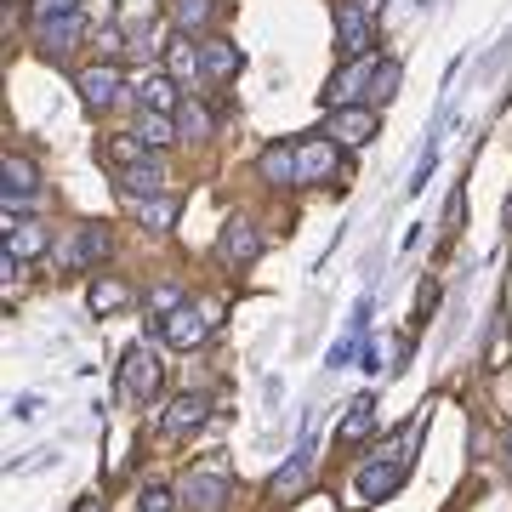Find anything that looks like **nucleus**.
Returning <instances> with one entry per match:
<instances>
[{
    "instance_id": "10",
    "label": "nucleus",
    "mask_w": 512,
    "mask_h": 512,
    "mask_svg": "<svg viewBox=\"0 0 512 512\" xmlns=\"http://www.w3.org/2000/svg\"><path fill=\"white\" fill-rule=\"evenodd\" d=\"M376 131H382V120L370 109H359V103H353V109H330V137L342 148H365Z\"/></svg>"
},
{
    "instance_id": "3",
    "label": "nucleus",
    "mask_w": 512,
    "mask_h": 512,
    "mask_svg": "<svg viewBox=\"0 0 512 512\" xmlns=\"http://www.w3.org/2000/svg\"><path fill=\"white\" fill-rule=\"evenodd\" d=\"M376 69H382V57L365 52V57H348L342 69L330 74V86H325V103L330 109H353L359 97H370V80H376Z\"/></svg>"
},
{
    "instance_id": "27",
    "label": "nucleus",
    "mask_w": 512,
    "mask_h": 512,
    "mask_svg": "<svg viewBox=\"0 0 512 512\" xmlns=\"http://www.w3.org/2000/svg\"><path fill=\"white\" fill-rule=\"evenodd\" d=\"M399 80H404V69L393 63V57H382V69H376V80H370V97H376V103H387V97L399 92Z\"/></svg>"
},
{
    "instance_id": "25",
    "label": "nucleus",
    "mask_w": 512,
    "mask_h": 512,
    "mask_svg": "<svg viewBox=\"0 0 512 512\" xmlns=\"http://www.w3.org/2000/svg\"><path fill=\"white\" fill-rule=\"evenodd\" d=\"M171 18H177L183 35H200L205 23L217 18V0H171Z\"/></svg>"
},
{
    "instance_id": "7",
    "label": "nucleus",
    "mask_w": 512,
    "mask_h": 512,
    "mask_svg": "<svg viewBox=\"0 0 512 512\" xmlns=\"http://www.w3.org/2000/svg\"><path fill=\"white\" fill-rule=\"evenodd\" d=\"M217 256L228 262V268H251L256 256H262V234H256V222L234 217L228 228L217 234Z\"/></svg>"
},
{
    "instance_id": "11",
    "label": "nucleus",
    "mask_w": 512,
    "mask_h": 512,
    "mask_svg": "<svg viewBox=\"0 0 512 512\" xmlns=\"http://www.w3.org/2000/svg\"><path fill=\"white\" fill-rule=\"evenodd\" d=\"M109 256H114V234L103 228V222H92V228L74 234V245L63 251V262H69V268H97V262H109Z\"/></svg>"
},
{
    "instance_id": "35",
    "label": "nucleus",
    "mask_w": 512,
    "mask_h": 512,
    "mask_svg": "<svg viewBox=\"0 0 512 512\" xmlns=\"http://www.w3.org/2000/svg\"><path fill=\"white\" fill-rule=\"evenodd\" d=\"M501 217H507V228H512V200H507V211H501Z\"/></svg>"
},
{
    "instance_id": "18",
    "label": "nucleus",
    "mask_w": 512,
    "mask_h": 512,
    "mask_svg": "<svg viewBox=\"0 0 512 512\" xmlns=\"http://www.w3.org/2000/svg\"><path fill=\"white\" fill-rule=\"evenodd\" d=\"M160 57H165V74H171V80H194V74H205L200 69V46H194V35H183V29L160 46Z\"/></svg>"
},
{
    "instance_id": "5",
    "label": "nucleus",
    "mask_w": 512,
    "mask_h": 512,
    "mask_svg": "<svg viewBox=\"0 0 512 512\" xmlns=\"http://www.w3.org/2000/svg\"><path fill=\"white\" fill-rule=\"evenodd\" d=\"M370 0H336V46L342 57H365L370 52Z\"/></svg>"
},
{
    "instance_id": "1",
    "label": "nucleus",
    "mask_w": 512,
    "mask_h": 512,
    "mask_svg": "<svg viewBox=\"0 0 512 512\" xmlns=\"http://www.w3.org/2000/svg\"><path fill=\"white\" fill-rule=\"evenodd\" d=\"M348 165H342V143L336 137H302L296 143V188H313V183H325V177H342Z\"/></svg>"
},
{
    "instance_id": "23",
    "label": "nucleus",
    "mask_w": 512,
    "mask_h": 512,
    "mask_svg": "<svg viewBox=\"0 0 512 512\" xmlns=\"http://www.w3.org/2000/svg\"><path fill=\"white\" fill-rule=\"evenodd\" d=\"M80 29H86V23H80V12H74V18H40L35 23V35H40V46H46V52H74V40H80Z\"/></svg>"
},
{
    "instance_id": "22",
    "label": "nucleus",
    "mask_w": 512,
    "mask_h": 512,
    "mask_svg": "<svg viewBox=\"0 0 512 512\" xmlns=\"http://www.w3.org/2000/svg\"><path fill=\"white\" fill-rule=\"evenodd\" d=\"M0 188L6 194H40V165L29 154H6L0 160Z\"/></svg>"
},
{
    "instance_id": "34",
    "label": "nucleus",
    "mask_w": 512,
    "mask_h": 512,
    "mask_svg": "<svg viewBox=\"0 0 512 512\" xmlns=\"http://www.w3.org/2000/svg\"><path fill=\"white\" fill-rule=\"evenodd\" d=\"M74 512H103V501H97V495H92V501H80V507H74Z\"/></svg>"
},
{
    "instance_id": "21",
    "label": "nucleus",
    "mask_w": 512,
    "mask_h": 512,
    "mask_svg": "<svg viewBox=\"0 0 512 512\" xmlns=\"http://www.w3.org/2000/svg\"><path fill=\"white\" fill-rule=\"evenodd\" d=\"M137 137H143L148 154H160V148H171L183 131H177V114H160V109H143L137 114Z\"/></svg>"
},
{
    "instance_id": "6",
    "label": "nucleus",
    "mask_w": 512,
    "mask_h": 512,
    "mask_svg": "<svg viewBox=\"0 0 512 512\" xmlns=\"http://www.w3.org/2000/svg\"><path fill=\"white\" fill-rule=\"evenodd\" d=\"M404 478H410V461H387V456H370V467H359V495L365 501H387V495L404 490Z\"/></svg>"
},
{
    "instance_id": "29",
    "label": "nucleus",
    "mask_w": 512,
    "mask_h": 512,
    "mask_svg": "<svg viewBox=\"0 0 512 512\" xmlns=\"http://www.w3.org/2000/svg\"><path fill=\"white\" fill-rule=\"evenodd\" d=\"M183 302H188L183 285H154V291H148V313H154V319H165V313L183 308Z\"/></svg>"
},
{
    "instance_id": "15",
    "label": "nucleus",
    "mask_w": 512,
    "mask_h": 512,
    "mask_svg": "<svg viewBox=\"0 0 512 512\" xmlns=\"http://www.w3.org/2000/svg\"><path fill=\"white\" fill-rule=\"evenodd\" d=\"M160 188H165V165L154 160V154H143L137 165L120 171V194H126V200H154Z\"/></svg>"
},
{
    "instance_id": "24",
    "label": "nucleus",
    "mask_w": 512,
    "mask_h": 512,
    "mask_svg": "<svg viewBox=\"0 0 512 512\" xmlns=\"http://www.w3.org/2000/svg\"><path fill=\"white\" fill-rule=\"evenodd\" d=\"M308 478H313V450L302 444V450L291 456V467H285V473H274V495H279V501H291V495L308 490Z\"/></svg>"
},
{
    "instance_id": "2",
    "label": "nucleus",
    "mask_w": 512,
    "mask_h": 512,
    "mask_svg": "<svg viewBox=\"0 0 512 512\" xmlns=\"http://www.w3.org/2000/svg\"><path fill=\"white\" fill-rule=\"evenodd\" d=\"M160 382H165V365H160V353L154 348H126V359H120V393H126L131 404H148L154 393H160Z\"/></svg>"
},
{
    "instance_id": "12",
    "label": "nucleus",
    "mask_w": 512,
    "mask_h": 512,
    "mask_svg": "<svg viewBox=\"0 0 512 512\" xmlns=\"http://www.w3.org/2000/svg\"><path fill=\"white\" fill-rule=\"evenodd\" d=\"M183 501L200 512H217L222 501H228V478H222V467H200V473L183 478Z\"/></svg>"
},
{
    "instance_id": "8",
    "label": "nucleus",
    "mask_w": 512,
    "mask_h": 512,
    "mask_svg": "<svg viewBox=\"0 0 512 512\" xmlns=\"http://www.w3.org/2000/svg\"><path fill=\"white\" fill-rule=\"evenodd\" d=\"M46 251H52V228L40 217L6 222V256H12V262H40Z\"/></svg>"
},
{
    "instance_id": "28",
    "label": "nucleus",
    "mask_w": 512,
    "mask_h": 512,
    "mask_svg": "<svg viewBox=\"0 0 512 512\" xmlns=\"http://www.w3.org/2000/svg\"><path fill=\"white\" fill-rule=\"evenodd\" d=\"M177 131H183V137H211V114H205L200 103H183V109H177Z\"/></svg>"
},
{
    "instance_id": "31",
    "label": "nucleus",
    "mask_w": 512,
    "mask_h": 512,
    "mask_svg": "<svg viewBox=\"0 0 512 512\" xmlns=\"http://www.w3.org/2000/svg\"><path fill=\"white\" fill-rule=\"evenodd\" d=\"M137 512H177V495L165 490V484H148V490L137 495Z\"/></svg>"
},
{
    "instance_id": "14",
    "label": "nucleus",
    "mask_w": 512,
    "mask_h": 512,
    "mask_svg": "<svg viewBox=\"0 0 512 512\" xmlns=\"http://www.w3.org/2000/svg\"><path fill=\"white\" fill-rule=\"evenodd\" d=\"M120 86H126V74L114 69V63H97V69L80 74V97H86V109H114Z\"/></svg>"
},
{
    "instance_id": "19",
    "label": "nucleus",
    "mask_w": 512,
    "mask_h": 512,
    "mask_svg": "<svg viewBox=\"0 0 512 512\" xmlns=\"http://www.w3.org/2000/svg\"><path fill=\"white\" fill-rule=\"evenodd\" d=\"M177 86H183V80H171L165 69H154V74H143V80H137V97H143V109L177 114V109H183V97H177Z\"/></svg>"
},
{
    "instance_id": "30",
    "label": "nucleus",
    "mask_w": 512,
    "mask_h": 512,
    "mask_svg": "<svg viewBox=\"0 0 512 512\" xmlns=\"http://www.w3.org/2000/svg\"><path fill=\"white\" fill-rule=\"evenodd\" d=\"M137 211H143L148 228H165V222L177 217V200H160V194H154V200H137Z\"/></svg>"
},
{
    "instance_id": "17",
    "label": "nucleus",
    "mask_w": 512,
    "mask_h": 512,
    "mask_svg": "<svg viewBox=\"0 0 512 512\" xmlns=\"http://www.w3.org/2000/svg\"><path fill=\"white\" fill-rule=\"evenodd\" d=\"M86 308H92L97 319H109V313L131 308V285H126V279H114V274H97L92 285H86Z\"/></svg>"
},
{
    "instance_id": "9",
    "label": "nucleus",
    "mask_w": 512,
    "mask_h": 512,
    "mask_svg": "<svg viewBox=\"0 0 512 512\" xmlns=\"http://www.w3.org/2000/svg\"><path fill=\"white\" fill-rule=\"evenodd\" d=\"M205 416H211V393H177L171 410H165V439H188V433H200Z\"/></svg>"
},
{
    "instance_id": "26",
    "label": "nucleus",
    "mask_w": 512,
    "mask_h": 512,
    "mask_svg": "<svg viewBox=\"0 0 512 512\" xmlns=\"http://www.w3.org/2000/svg\"><path fill=\"white\" fill-rule=\"evenodd\" d=\"M103 154H109V165H114V171H126V165H137V160H143L148 148H143V137H137V131H114Z\"/></svg>"
},
{
    "instance_id": "4",
    "label": "nucleus",
    "mask_w": 512,
    "mask_h": 512,
    "mask_svg": "<svg viewBox=\"0 0 512 512\" xmlns=\"http://www.w3.org/2000/svg\"><path fill=\"white\" fill-rule=\"evenodd\" d=\"M211 325H217V319H211V308H194V302H183V308H171V313L160 319V336H165L177 353H188V348H200L205 336H211Z\"/></svg>"
},
{
    "instance_id": "33",
    "label": "nucleus",
    "mask_w": 512,
    "mask_h": 512,
    "mask_svg": "<svg viewBox=\"0 0 512 512\" xmlns=\"http://www.w3.org/2000/svg\"><path fill=\"white\" fill-rule=\"evenodd\" d=\"M120 40H126V29H120V23H109V29H97V52H103V57H114V52H120Z\"/></svg>"
},
{
    "instance_id": "32",
    "label": "nucleus",
    "mask_w": 512,
    "mask_h": 512,
    "mask_svg": "<svg viewBox=\"0 0 512 512\" xmlns=\"http://www.w3.org/2000/svg\"><path fill=\"white\" fill-rule=\"evenodd\" d=\"M80 6H86V0H35V23L40 18H74Z\"/></svg>"
},
{
    "instance_id": "20",
    "label": "nucleus",
    "mask_w": 512,
    "mask_h": 512,
    "mask_svg": "<svg viewBox=\"0 0 512 512\" xmlns=\"http://www.w3.org/2000/svg\"><path fill=\"white\" fill-rule=\"evenodd\" d=\"M370 433H376V399H353L348 416H342V427H336V444L353 450V444H365Z\"/></svg>"
},
{
    "instance_id": "16",
    "label": "nucleus",
    "mask_w": 512,
    "mask_h": 512,
    "mask_svg": "<svg viewBox=\"0 0 512 512\" xmlns=\"http://www.w3.org/2000/svg\"><path fill=\"white\" fill-rule=\"evenodd\" d=\"M200 69H205V80H234L239 69H245V52H239L234 40H200Z\"/></svg>"
},
{
    "instance_id": "13",
    "label": "nucleus",
    "mask_w": 512,
    "mask_h": 512,
    "mask_svg": "<svg viewBox=\"0 0 512 512\" xmlns=\"http://www.w3.org/2000/svg\"><path fill=\"white\" fill-rule=\"evenodd\" d=\"M256 177L268 188H296V143H268L256 154Z\"/></svg>"
},
{
    "instance_id": "36",
    "label": "nucleus",
    "mask_w": 512,
    "mask_h": 512,
    "mask_svg": "<svg viewBox=\"0 0 512 512\" xmlns=\"http://www.w3.org/2000/svg\"><path fill=\"white\" fill-rule=\"evenodd\" d=\"M507 467H512V444H507Z\"/></svg>"
}]
</instances>
